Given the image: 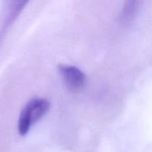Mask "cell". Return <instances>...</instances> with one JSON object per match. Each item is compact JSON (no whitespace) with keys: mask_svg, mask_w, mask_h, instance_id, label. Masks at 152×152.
Here are the masks:
<instances>
[{"mask_svg":"<svg viewBox=\"0 0 152 152\" xmlns=\"http://www.w3.org/2000/svg\"><path fill=\"white\" fill-rule=\"evenodd\" d=\"M50 104L46 99H33L26 104L21 112L18 123V131L22 136L26 134L34 123L40 120L48 112Z\"/></svg>","mask_w":152,"mask_h":152,"instance_id":"1","label":"cell"},{"mask_svg":"<svg viewBox=\"0 0 152 152\" xmlns=\"http://www.w3.org/2000/svg\"><path fill=\"white\" fill-rule=\"evenodd\" d=\"M59 71L69 90L74 93H78L84 88L86 83V76L77 67L61 65Z\"/></svg>","mask_w":152,"mask_h":152,"instance_id":"2","label":"cell"},{"mask_svg":"<svg viewBox=\"0 0 152 152\" xmlns=\"http://www.w3.org/2000/svg\"><path fill=\"white\" fill-rule=\"evenodd\" d=\"M138 1H127L122 12V19L124 22H129L134 19L139 7Z\"/></svg>","mask_w":152,"mask_h":152,"instance_id":"3","label":"cell"}]
</instances>
